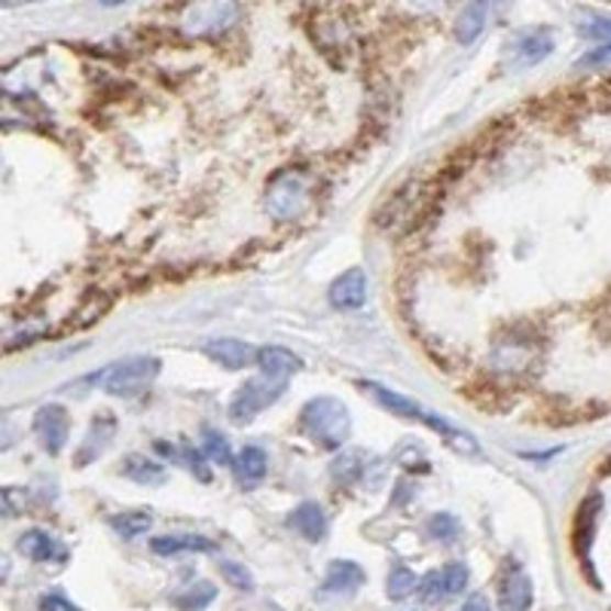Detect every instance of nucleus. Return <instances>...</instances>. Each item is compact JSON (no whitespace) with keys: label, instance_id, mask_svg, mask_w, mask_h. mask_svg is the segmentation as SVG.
Segmentation results:
<instances>
[{"label":"nucleus","instance_id":"a878e982","mask_svg":"<svg viewBox=\"0 0 611 611\" xmlns=\"http://www.w3.org/2000/svg\"><path fill=\"white\" fill-rule=\"evenodd\" d=\"M425 529H429V535L434 542L444 544L456 542L458 532H462V526H458V520L453 514H434L429 523H425Z\"/></svg>","mask_w":611,"mask_h":611},{"label":"nucleus","instance_id":"2f4dec72","mask_svg":"<svg viewBox=\"0 0 611 611\" xmlns=\"http://www.w3.org/2000/svg\"><path fill=\"white\" fill-rule=\"evenodd\" d=\"M458 611H489V599L487 597H471Z\"/></svg>","mask_w":611,"mask_h":611},{"label":"nucleus","instance_id":"f257e3e1","mask_svg":"<svg viewBox=\"0 0 611 611\" xmlns=\"http://www.w3.org/2000/svg\"><path fill=\"white\" fill-rule=\"evenodd\" d=\"M300 431L321 449H340L352 434V416L346 403L336 398H315L300 413Z\"/></svg>","mask_w":611,"mask_h":611},{"label":"nucleus","instance_id":"9b49d317","mask_svg":"<svg viewBox=\"0 0 611 611\" xmlns=\"http://www.w3.org/2000/svg\"><path fill=\"white\" fill-rule=\"evenodd\" d=\"M511 53H514V62L520 68H532V65H538L554 53V34L547 29L523 31L511 46Z\"/></svg>","mask_w":611,"mask_h":611},{"label":"nucleus","instance_id":"412c9836","mask_svg":"<svg viewBox=\"0 0 611 611\" xmlns=\"http://www.w3.org/2000/svg\"><path fill=\"white\" fill-rule=\"evenodd\" d=\"M123 474L129 480H135V484H163L166 468L156 465V462L147 456H129L123 462Z\"/></svg>","mask_w":611,"mask_h":611},{"label":"nucleus","instance_id":"6e6552de","mask_svg":"<svg viewBox=\"0 0 611 611\" xmlns=\"http://www.w3.org/2000/svg\"><path fill=\"white\" fill-rule=\"evenodd\" d=\"M501 3H504V0H471L456 19V41L462 43V46H471V43L487 31L489 22L496 19Z\"/></svg>","mask_w":611,"mask_h":611},{"label":"nucleus","instance_id":"f704fd0d","mask_svg":"<svg viewBox=\"0 0 611 611\" xmlns=\"http://www.w3.org/2000/svg\"><path fill=\"white\" fill-rule=\"evenodd\" d=\"M104 7H120V3H125V0H101Z\"/></svg>","mask_w":611,"mask_h":611},{"label":"nucleus","instance_id":"c756f323","mask_svg":"<svg viewBox=\"0 0 611 611\" xmlns=\"http://www.w3.org/2000/svg\"><path fill=\"white\" fill-rule=\"evenodd\" d=\"M221 575L226 578V581L233 584L236 590H254V578H251V571L245 569V566H238V563H230V559H223Z\"/></svg>","mask_w":611,"mask_h":611},{"label":"nucleus","instance_id":"f03ea898","mask_svg":"<svg viewBox=\"0 0 611 611\" xmlns=\"http://www.w3.org/2000/svg\"><path fill=\"white\" fill-rule=\"evenodd\" d=\"M364 391H370L376 401L382 403L386 410H391V413L425 422L429 429H434L437 434H441V437H446V444L453 446V449H458V453H468V456H477V453H480V446H477V441H474L468 431L449 425L444 416H434V413H429L422 403L410 401V398H403V395H398V391H389V389H382V386H374V382H364Z\"/></svg>","mask_w":611,"mask_h":611},{"label":"nucleus","instance_id":"72a5a7b5","mask_svg":"<svg viewBox=\"0 0 611 611\" xmlns=\"http://www.w3.org/2000/svg\"><path fill=\"white\" fill-rule=\"evenodd\" d=\"M3 7H22V3H34V0H0Z\"/></svg>","mask_w":611,"mask_h":611},{"label":"nucleus","instance_id":"c85d7f7f","mask_svg":"<svg viewBox=\"0 0 611 611\" xmlns=\"http://www.w3.org/2000/svg\"><path fill=\"white\" fill-rule=\"evenodd\" d=\"M419 597H422V602H429V606H434V602L446 599L444 575H441V569L429 571V575H425V578L419 581Z\"/></svg>","mask_w":611,"mask_h":611},{"label":"nucleus","instance_id":"473e14b6","mask_svg":"<svg viewBox=\"0 0 611 611\" xmlns=\"http://www.w3.org/2000/svg\"><path fill=\"white\" fill-rule=\"evenodd\" d=\"M416 7H422V10H434V7H441L444 0H413Z\"/></svg>","mask_w":611,"mask_h":611},{"label":"nucleus","instance_id":"2eb2a0df","mask_svg":"<svg viewBox=\"0 0 611 611\" xmlns=\"http://www.w3.org/2000/svg\"><path fill=\"white\" fill-rule=\"evenodd\" d=\"M291 526L303 535L306 542L319 544L327 538V514H324V508L315 504V501H303V504L293 508Z\"/></svg>","mask_w":611,"mask_h":611},{"label":"nucleus","instance_id":"ddd939ff","mask_svg":"<svg viewBox=\"0 0 611 611\" xmlns=\"http://www.w3.org/2000/svg\"><path fill=\"white\" fill-rule=\"evenodd\" d=\"M19 551L34 559V563H65L68 559V547L58 542L56 535L43 532V529H31L19 538Z\"/></svg>","mask_w":611,"mask_h":611},{"label":"nucleus","instance_id":"a211bd4d","mask_svg":"<svg viewBox=\"0 0 611 611\" xmlns=\"http://www.w3.org/2000/svg\"><path fill=\"white\" fill-rule=\"evenodd\" d=\"M257 364H260V370H264L266 376H276V379H291V376L303 367L291 348H281V346L260 348Z\"/></svg>","mask_w":611,"mask_h":611},{"label":"nucleus","instance_id":"aec40b11","mask_svg":"<svg viewBox=\"0 0 611 611\" xmlns=\"http://www.w3.org/2000/svg\"><path fill=\"white\" fill-rule=\"evenodd\" d=\"M214 597H218L214 584L196 581V584H190V587H184L181 593H175L171 602H175V606H178L181 611H202V609H209L211 602H214Z\"/></svg>","mask_w":611,"mask_h":611},{"label":"nucleus","instance_id":"393cba45","mask_svg":"<svg viewBox=\"0 0 611 611\" xmlns=\"http://www.w3.org/2000/svg\"><path fill=\"white\" fill-rule=\"evenodd\" d=\"M202 453L211 458V462H218V465H233L236 458H233V449H230V441L221 437L218 431H205L202 434Z\"/></svg>","mask_w":611,"mask_h":611},{"label":"nucleus","instance_id":"1a4fd4ad","mask_svg":"<svg viewBox=\"0 0 611 611\" xmlns=\"http://www.w3.org/2000/svg\"><path fill=\"white\" fill-rule=\"evenodd\" d=\"M202 352L214 364L226 367V370H245V367L257 364V358H260V348H254L251 343H242V340H230V336L202 343Z\"/></svg>","mask_w":611,"mask_h":611},{"label":"nucleus","instance_id":"0eeeda50","mask_svg":"<svg viewBox=\"0 0 611 611\" xmlns=\"http://www.w3.org/2000/svg\"><path fill=\"white\" fill-rule=\"evenodd\" d=\"M68 431H70V416L68 410L62 403H46L34 413V434L41 446L49 453V456H58L65 444H68Z\"/></svg>","mask_w":611,"mask_h":611},{"label":"nucleus","instance_id":"20e7f679","mask_svg":"<svg viewBox=\"0 0 611 611\" xmlns=\"http://www.w3.org/2000/svg\"><path fill=\"white\" fill-rule=\"evenodd\" d=\"M238 15V0H193L181 13V31L196 41H209L233 29Z\"/></svg>","mask_w":611,"mask_h":611},{"label":"nucleus","instance_id":"f8f14e48","mask_svg":"<svg viewBox=\"0 0 611 611\" xmlns=\"http://www.w3.org/2000/svg\"><path fill=\"white\" fill-rule=\"evenodd\" d=\"M364 581H367V575H364V569L358 563H352V559H334V563L327 566V575H324L321 590L331 593V597H352Z\"/></svg>","mask_w":611,"mask_h":611},{"label":"nucleus","instance_id":"cd10ccee","mask_svg":"<svg viewBox=\"0 0 611 611\" xmlns=\"http://www.w3.org/2000/svg\"><path fill=\"white\" fill-rule=\"evenodd\" d=\"M441 575H444L446 599L458 597V593L468 587V566H465V563H449V566L441 569Z\"/></svg>","mask_w":611,"mask_h":611},{"label":"nucleus","instance_id":"f3484780","mask_svg":"<svg viewBox=\"0 0 611 611\" xmlns=\"http://www.w3.org/2000/svg\"><path fill=\"white\" fill-rule=\"evenodd\" d=\"M151 551L159 556L178 554H211L214 542L205 535H156L151 542Z\"/></svg>","mask_w":611,"mask_h":611},{"label":"nucleus","instance_id":"b1692460","mask_svg":"<svg viewBox=\"0 0 611 611\" xmlns=\"http://www.w3.org/2000/svg\"><path fill=\"white\" fill-rule=\"evenodd\" d=\"M416 590H419L416 575L407 569V566H395V569L389 571V584H386L389 599H407L410 593H416Z\"/></svg>","mask_w":611,"mask_h":611},{"label":"nucleus","instance_id":"39448f33","mask_svg":"<svg viewBox=\"0 0 611 611\" xmlns=\"http://www.w3.org/2000/svg\"><path fill=\"white\" fill-rule=\"evenodd\" d=\"M288 389V379H276V376H254L248 379L242 389L233 395V401H230V419L236 422V425H245L251 419H257L264 413L266 407H273V403L285 395Z\"/></svg>","mask_w":611,"mask_h":611},{"label":"nucleus","instance_id":"4be33fe9","mask_svg":"<svg viewBox=\"0 0 611 611\" xmlns=\"http://www.w3.org/2000/svg\"><path fill=\"white\" fill-rule=\"evenodd\" d=\"M153 526L151 511H123L111 516V529L120 538H138Z\"/></svg>","mask_w":611,"mask_h":611},{"label":"nucleus","instance_id":"7c9ffc66","mask_svg":"<svg viewBox=\"0 0 611 611\" xmlns=\"http://www.w3.org/2000/svg\"><path fill=\"white\" fill-rule=\"evenodd\" d=\"M41 611H77V606L68 597H62V593H46L41 599Z\"/></svg>","mask_w":611,"mask_h":611},{"label":"nucleus","instance_id":"423d86ee","mask_svg":"<svg viewBox=\"0 0 611 611\" xmlns=\"http://www.w3.org/2000/svg\"><path fill=\"white\" fill-rule=\"evenodd\" d=\"M266 202H269L273 218H278V221H293V218L303 214L306 202H309V187H306V181L297 171H281L276 181H273V187H269Z\"/></svg>","mask_w":611,"mask_h":611},{"label":"nucleus","instance_id":"6ab92c4d","mask_svg":"<svg viewBox=\"0 0 611 611\" xmlns=\"http://www.w3.org/2000/svg\"><path fill=\"white\" fill-rule=\"evenodd\" d=\"M233 468L242 487H257L266 477V453L260 446H245L233 462Z\"/></svg>","mask_w":611,"mask_h":611},{"label":"nucleus","instance_id":"5701e85b","mask_svg":"<svg viewBox=\"0 0 611 611\" xmlns=\"http://www.w3.org/2000/svg\"><path fill=\"white\" fill-rule=\"evenodd\" d=\"M364 471H367V458H364V453H343V456H336L334 465H331V474L336 477V484H355V480H362Z\"/></svg>","mask_w":611,"mask_h":611},{"label":"nucleus","instance_id":"9d476101","mask_svg":"<svg viewBox=\"0 0 611 611\" xmlns=\"http://www.w3.org/2000/svg\"><path fill=\"white\" fill-rule=\"evenodd\" d=\"M532 578L520 566H511L499 584L501 611H529L532 609Z\"/></svg>","mask_w":611,"mask_h":611},{"label":"nucleus","instance_id":"dca6fc26","mask_svg":"<svg viewBox=\"0 0 611 611\" xmlns=\"http://www.w3.org/2000/svg\"><path fill=\"white\" fill-rule=\"evenodd\" d=\"M113 431H116V422L111 416H96L92 419V429L86 434L84 446H80V453H77V465L86 468L89 462H96L113 441Z\"/></svg>","mask_w":611,"mask_h":611},{"label":"nucleus","instance_id":"4468645a","mask_svg":"<svg viewBox=\"0 0 611 611\" xmlns=\"http://www.w3.org/2000/svg\"><path fill=\"white\" fill-rule=\"evenodd\" d=\"M331 303L336 309H362L367 303V276H364V269H348L343 276L336 278L334 285H331Z\"/></svg>","mask_w":611,"mask_h":611},{"label":"nucleus","instance_id":"7ed1b4c3","mask_svg":"<svg viewBox=\"0 0 611 611\" xmlns=\"http://www.w3.org/2000/svg\"><path fill=\"white\" fill-rule=\"evenodd\" d=\"M163 370V362L156 355H132L125 362L111 364L108 370H101V386L113 398H135L141 391H147L156 382V376Z\"/></svg>","mask_w":611,"mask_h":611},{"label":"nucleus","instance_id":"bb28decb","mask_svg":"<svg viewBox=\"0 0 611 611\" xmlns=\"http://www.w3.org/2000/svg\"><path fill=\"white\" fill-rule=\"evenodd\" d=\"M578 31H581L587 41L593 43H611V19L609 15H587V19H581V25H578Z\"/></svg>","mask_w":611,"mask_h":611}]
</instances>
